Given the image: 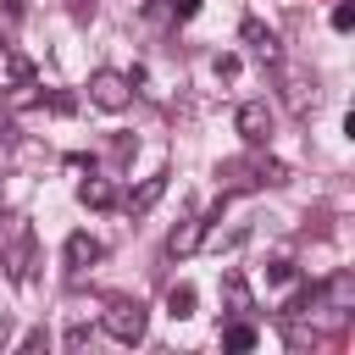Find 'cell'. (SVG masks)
I'll use <instances>...</instances> for the list:
<instances>
[{"instance_id":"1","label":"cell","mask_w":355,"mask_h":355,"mask_svg":"<svg viewBox=\"0 0 355 355\" xmlns=\"http://www.w3.org/2000/svg\"><path fill=\"white\" fill-rule=\"evenodd\" d=\"M144 322H150V311H144V300H133V294H111L105 311H100V327H105L116 344H139V338H144Z\"/></svg>"},{"instance_id":"2","label":"cell","mask_w":355,"mask_h":355,"mask_svg":"<svg viewBox=\"0 0 355 355\" xmlns=\"http://www.w3.org/2000/svg\"><path fill=\"white\" fill-rule=\"evenodd\" d=\"M288 166L277 161H222L216 166V189L222 194H244V189H261V183H283Z\"/></svg>"},{"instance_id":"3","label":"cell","mask_w":355,"mask_h":355,"mask_svg":"<svg viewBox=\"0 0 355 355\" xmlns=\"http://www.w3.org/2000/svg\"><path fill=\"white\" fill-rule=\"evenodd\" d=\"M89 100H94L100 111H128V100H133V78L100 67V72H89Z\"/></svg>"},{"instance_id":"4","label":"cell","mask_w":355,"mask_h":355,"mask_svg":"<svg viewBox=\"0 0 355 355\" xmlns=\"http://www.w3.org/2000/svg\"><path fill=\"white\" fill-rule=\"evenodd\" d=\"M222 200H227V194H222ZM222 200L211 205V216H189V222H178V227L166 233V255H172V261H183V255H194V250L205 244V227L222 216Z\"/></svg>"},{"instance_id":"5","label":"cell","mask_w":355,"mask_h":355,"mask_svg":"<svg viewBox=\"0 0 355 355\" xmlns=\"http://www.w3.org/2000/svg\"><path fill=\"white\" fill-rule=\"evenodd\" d=\"M277 72H283V105H288L294 116H305V111L316 105V78H311L305 67H283V61H277Z\"/></svg>"},{"instance_id":"6","label":"cell","mask_w":355,"mask_h":355,"mask_svg":"<svg viewBox=\"0 0 355 355\" xmlns=\"http://www.w3.org/2000/svg\"><path fill=\"white\" fill-rule=\"evenodd\" d=\"M6 277H11V283H28V277H33V227H28V222L11 227V244H6Z\"/></svg>"},{"instance_id":"7","label":"cell","mask_w":355,"mask_h":355,"mask_svg":"<svg viewBox=\"0 0 355 355\" xmlns=\"http://www.w3.org/2000/svg\"><path fill=\"white\" fill-rule=\"evenodd\" d=\"M233 128L244 133V144H266V139H272V111H266V100H244V105L233 111Z\"/></svg>"},{"instance_id":"8","label":"cell","mask_w":355,"mask_h":355,"mask_svg":"<svg viewBox=\"0 0 355 355\" xmlns=\"http://www.w3.org/2000/svg\"><path fill=\"white\" fill-rule=\"evenodd\" d=\"M239 39H244V44H250V55H261L266 67H277V61H283V50H277V33H272L261 17H244V22H239Z\"/></svg>"},{"instance_id":"9","label":"cell","mask_w":355,"mask_h":355,"mask_svg":"<svg viewBox=\"0 0 355 355\" xmlns=\"http://www.w3.org/2000/svg\"><path fill=\"white\" fill-rule=\"evenodd\" d=\"M61 261H67V272L94 266V261H100V239H94V233H72V239L61 244Z\"/></svg>"},{"instance_id":"10","label":"cell","mask_w":355,"mask_h":355,"mask_svg":"<svg viewBox=\"0 0 355 355\" xmlns=\"http://www.w3.org/2000/svg\"><path fill=\"white\" fill-rule=\"evenodd\" d=\"M161 194H166V172L144 178V183H139V189H133L122 205H128V216H144V211H155V200H161Z\"/></svg>"},{"instance_id":"11","label":"cell","mask_w":355,"mask_h":355,"mask_svg":"<svg viewBox=\"0 0 355 355\" xmlns=\"http://www.w3.org/2000/svg\"><path fill=\"white\" fill-rule=\"evenodd\" d=\"M222 300H227V311H233V316H250V311H255L250 283H244L239 272H222Z\"/></svg>"},{"instance_id":"12","label":"cell","mask_w":355,"mask_h":355,"mask_svg":"<svg viewBox=\"0 0 355 355\" xmlns=\"http://www.w3.org/2000/svg\"><path fill=\"white\" fill-rule=\"evenodd\" d=\"M78 200H83L89 211H105V205H116V189H111L105 178H83V183H78Z\"/></svg>"},{"instance_id":"13","label":"cell","mask_w":355,"mask_h":355,"mask_svg":"<svg viewBox=\"0 0 355 355\" xmlns=\"http://www.w3.org/2000/svg\"><path fill=\"white\" fill-rule=\"evenodd\" d=\"M166 316H178V322L194 316V283H172L166 288Z\"/></svg>"},{"instance_id":"14","label":"cell","mask_w":355,"mask_h":355,"mask_svg":"<svg viewBox=\"0 0 355 355\" xmlns=\"http://www.w3.org/2000/svg\"><path fill=\"white\" fill-rule=\"evenodd\" d=\"M222 344H227V349H255V344H261V333L239 316V322H227V327H222Z\"/></svg>"},{"instance_id":"15","label":"cell","mask_w":355,"mask_h":355,"mask_svg":"<svg viewBox=\"0 0 355 355\" xmlns=\"http://www.w3.org/2000/svg\"><path fill=\"white\" fill-rule=\"evenodd\" d=\"M39 100H44V94H39V83H33V78L6 89V105H11V111H28V105H39Z\"/></svg>"},{"instance_id":"16","label":"cell","mask_w":355,"mask_h":355,"mask_svg":"<svg viewBox=\"0 0 355 355\" xmlns=\"http://www.w3.org/2000/svg\"><path fill=\"white\" fill-rule=\"evenodd\" d=\"M349 28H355V6L338 0V6H333V33H349Z\"/></svg>"},{"instance_id":"17","label":"cell","mask_w":355,"mask_h":355,"mask_svg":"<svg viewBox=\"0 0 355 355\" xmlns=\"http://www.w3.org/2000/svg\"><path fill=\"white\" fill-rule=\"evenodd\" d=\"M288 277H294V261H288V255H277V261L266 266V283H288Z\"/></svg>"},{"instance_id":"18","label":"cell","mask_w":355,"mask_h":355,"mask_svg":"<svg viewBox=\"0 0 355 355\" xmlns=\"http://www.w3.org/2000/svg\"><path fill=\"white\" fill-rule=\"evenodd\" d=\"M6 72H11V83H28V78H33V67H28L22 55H6Z\"/></svg>"},{"instance_id":"19","label":"cell","mask_w":355,"mask_h":355,"mask_svg":"<svg viewBox=\"0 0 355 355\" xmlns=\"http://www.w3.org/2000/svg\"><path fill=\"white\" fill-rule=\"evenodd\" d=\"M211 72H216V78H239V55H216Z\"/></svg>"},{"instance_id":"20","label":"cell","mask_w":355,"mask_h":355,"mask_svg":"<svg viewBox=\"0 0 355 355\" xmlns=\"http://www.w3.org/2000/svg\"><path fill=\"white\" fill-rule=\"evenodd\" d=\"M172 17H178V22H194V17H200V0H172Z\"/></svg>"},{"instance_id":"21","label":"cell","mask_w":355,"mask_h":355,"mask_svg":"<svg viewBox=\"0 0 355 355\" xmlns=\"http://www.w3.org/2000/svg\"><path fill=\"white\" fill-rule=\"evenodd\" d=\"M83 344H89V327L72 322V327H67V349H83Z\"/></svg>"},{"instance_id":"22","label":"cell","mask_w":355,"mask_h":355,"mask_svg":"<svg viewBox=\"0 0 355 355\" xmlns=\"http://www.w3.org/2000/svg\"><path fill=\"white\" fill-rule=\"evenodd\" d=\"M50 111H61V116H67V111H78V100H72V94H61V89H55V94H50Z\"/></svg>"},{"instance_id":"23","label":"cell","mask_w":355,"mask_h":355,"mask_svg":"<svg viewBox=\"0 0 355 355\" xmlns=\"http://www.w3.org/2000/svg\"><path fill=\"white\" fill-rule=\"evenodd\" d=\"M67 11H72L78 22H89V17H94V0H67Z\"/></svg>"},{"instance_id":"24","label":"cell","mask_w":355,"mask_h":355,"mask_svg":"<svg viewBox=\"0 0 355 355\" xmlns=\"http://www.w3.org/2000/svg\"><path fill=\"white\" fill-rule=\"evenodd\" d=\"M0 6H6V17H11V22H17L22 11H28V0H0Z\"/></svg>"}]
</instances>
